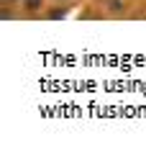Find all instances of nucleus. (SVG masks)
<instances>
[{
	"label": "nucleus",
	"instance_id": "f257e3e1",
	"mask_svg": "<svg viewBox=\"0 0 146 149\" xmlns=\"http://www.w3.org/2000/svg\"><path fill=\"white\" fill-rule=\"evenodd\" d=\"M110 10H113V13H120V10H123V3H120V0H113V3H110Z\"/></svg>",
	"mask_w": 146,
	"mask_h": 149
}]
</instances>
